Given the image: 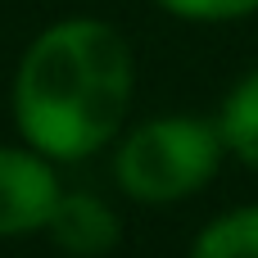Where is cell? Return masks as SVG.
Masks as SVG:
<instances>
[{"label": "cell", "instance_id": "cell-1", "mask_svg": "<svg viewBox=\"0 0 258 258\" xmlns=\"http://www.w3.org/2000/svg\"><path fill=\"white\" fill-rule=\"evenodd\" d=\"M132 95L136 59L127 36L100 18H63L23 50L9 109L23 145L73 163L122 132Z\"/></svg>", "mask_w": 258, "mask_h": 258}, {"label": "cell", "instance_id": "cell-2", "mask_svg": "<svg viewBox=\"0 0 258 258\" xmlns=\"http://www.w3.org/2000/svg\"><path fill=\"white\" fill-rule=\"evenodd\" d=\"M227 141L218 118L159 113L132 127L113 154V181L136 204H177L204 190L222 168Z\"/></svg>", "mask_w": 258, "mask_h": 258}, {"label": "cell", "instance_id": "cell-3", "mask_svg": "<svg viewBox=\"0 0 258 258\" xmlns=\"http://www.w3.org/2000/svg\"><path fill=\"white\" fill-rule=\"evenodd\" d=\"M59 177L32 145H0V240L50 227L59 204Z\"/></svg>", "mask_w": 258, "mask_h": 258}, {"label": "cell", "instance_id": "cell-4", "mask_svg": "<svg viewBox=\"0 0 258 258\" xmlns=\"http://www.w3.org/2000/svg\"><path fill=\"white\" fill-rule=\"evenodd\" d=\"M45 236L68 258H104L122 240V218L91 190H63L50 213Z\"/></svg>", "mask_w": 258, "mask_h": 258}, {"label": "cell", "instance_id": "cell-5", "mask_svg": "<svg viewBox=\"0 0 258 258\" xmlns=\"http://www.w3.org/2000/svg\"><path fill=\"white\" fill-rule=\"evenodd\" d=\"M218 132L227 141V154H236L245 168L258 172V63L227 91L218 109Z\"/></svg>", "mask_w": 258, "mask_h": 258}, {"label": "cell", "instance_id": "cell-6", "mask_svg": "<svg viewBox=\"0 0 258 258\" xmlns=\"http://www.w3.org/2000/svg\"><path fill=\"white\" fill-rule=\"evenodd\" d=\"M190 258H258V204L218 213L190 240Z\"/></svg>", "mask_w": 258, "mask_h": 258}, {"label": "cell", "instance_id": "cell-7", "mask_svg": "<svg viewBox=\"0 0 258 258\" xmlns=\"http://www.w3.org/2000/svg\"><path fill=\"white\" fill-rule=\"evenodd\" d=\"M154 5L186 23H236L258 14V0H154Z\"/></svg>", "mask_w": 258, "mask_h": 258}]
</instances>
